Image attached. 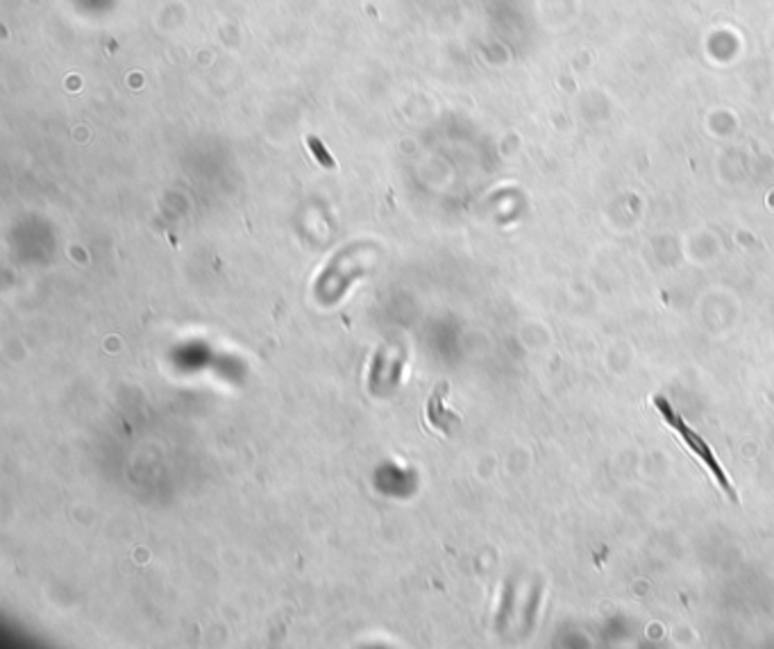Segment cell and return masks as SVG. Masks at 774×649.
<instances>
[{
	"label": "cell",
	"instance_id": "1",
	"mask_svg": "<svg viewBox=\"0 0 774 649\" xmlns=\"http://www.w3.org/2000/svg\"><path fill=\"white\" fill-rule=\"evenodd\" d=\"M654 407H657V411L663 416V423H666L668 427L675 429V432L679 434L681 441H684V443L688 445V450L693 452V454L697 456V459L706 465L708 470H711L713 479L717 481V486H720V488L726 493V495H729V499H731V502H738V495H736V490H733V486H731V479L726 477V472H724V468H722V463L717 461V456L713 454V450H711V447H708V443L704 441V438L699 436V434L695 432V429H690V427H688L686 420L681 418V414H677V409L672 407L666 398H661V395L654 398Z\"/></svg>",
	"mask_w": 774,
	"mask_h": 649
},
{
	"label": "cell",
	"instance_id": "2",
	"mask_svg": "<svg viewBox=\"0 0 774 649\" xmlns=\"http://www.w3.org/2000/svg\"><path fill=\"white\" fill-rule=\"evenodd\" d=\"M445 393H448V384L445 381L439 384V386L432 391L430 402H427V418H430V423L436 429H441V432H445V434H452L454 425H459L461 420H459V416H454V414H450L448 409H445V404H443Z\"/></svg>",
	"mask_w": 774,
	"mask_h": 649
},
{
	"label": "cell",
	"instance_id": "3",
	"mask_svg": "<svg viewBox=\"0 0 774 649\" xmlns=\"http://www.w3.org/2000/svg\"><path fill=\"white\" fill-rule=\"evenodd\" d=\"M386 356H388L386 345H381L379 350L375 352V356H372L370 374H368V388L372 393H377V388L381 386V381H384V377H386Z\"/></svg>",
	"mask_w": 774,
	"mask_h": 649
},
{
	"label": "cell",
	"instance_id": "4",
	"mask_svg": "<svg viewBox=\"0 0 774 649\" xmlns=\"http://www.w3.org/2000/svg\"><path fill=\"white\" fill-rule=\"evenodd\" d=\"M307 143H309V148H312L314 157L318 159V163H321V166H325V168H336V161L332 159V154L325 150V145H323L321 141H318L316 136H309Z\"/></svg>",
	"mask_w": 774,
	"mask_h": 649
},
{
	"label": "cell",
	"instance_id": "5",
	"mask_svg": "<svg viewBox=\"0 0 774 649\" xmlns=\"http://www.w3.org/2000/svg\"><path fill=\"white\" fill-rule=\"evenodd\" d=\"M404 359H407V352H402V354H400V356H397V361L393 363V368H390V374H388V386H397L400 377H402Z\"/></svg>",
	"mask_w": 774,
	"mask_h": 649
},
{
	"label": "cell",
	"instance_id": "6",
	"mask_svg": "<svg viewBox=\"0 0 774 649\" xmlns=\"http://www.w3.org/2000/svg\"><path fill=\"white\" fill-rule=\"evenodd\" d=\"M511 599H513V586H511V583H506V592H504V599H502V608H499V625H502L504 622V620H506V615H509V611H511Z\"/></svg>",
	"mask_w": 774,
	"mask_h": 649
}]
</instances>
